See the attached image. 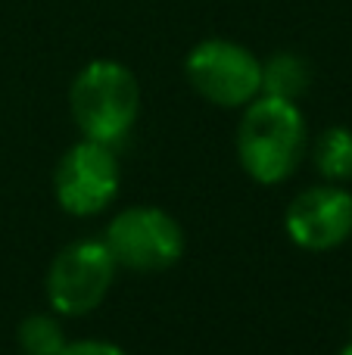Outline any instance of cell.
<instances>
[{
    "label": "cell",
    "instance_id": "obj_1",
    "mask_svg": "<svg viewBox=\"0 0 352 355\" xmlns=\"http://www.w3.org/2000/svg\"><path fill=\"white\" fill-rule=\"evenodd\" d=\"M306 153V119L293 100H249L237 125V156L253 181L281 184L299 168Z\"/></svg>",
    "mask_w": 352,
    "mask_h": 355
},
{
    "label": "cell",
    "instance_id": "obj_2",
    "mask_svg": "<svg viewBox=\"0 0 352 355\" xmlns=\"http://www.w3.org/2000/svg\"><path fill=\"white\" fill-rule=\"evenodd\" d=\"M69 106L87 141L112 147L131 131L141 110L137 78L116 60H94L75 75Z\"/></svg>",
    "mask_w": 352,
    "mask_h": 355
},
{
    "label": "cell",
    "instance_id": "obj_3",
    "mask_svg": "<svg viewBox=\"0 0 352 355\" xmlns=\"http://www.w3.org/2000/svg\"><path fill=\"white\" fill-rule=\"evenodd\" d=\"M103 243L109 246L116 265L141 275L166 271L184 256L181 225L156 206H131L118 212L106 227Z\"/></svg>",
    "mask_w": 352,
    "mask_h": 355
},
{
    "label": "cell",
    "instance_id": "obj_4",
    "mask_svg": "<svg viewBox=\"0 0 352 355\" xmlns=\"http://www.w3.org/2000/svg\"><path fill=\"white\" fill-rule=\"evenodd\" d=\"M184 72L200 97L225 110L247 106L262 94V62L247 47L222 37L197 44L184 62Z\"/></svg>",
    "mask_w": 352,
    "mask_h": 355
},
{
    "label": "cell",
    "instance_id": "obj_5",
    "mask_svg": "<svg viewBox=\"0 0 352 355\" xmlns=\"http://www.w3.org/2000/svg\"><path fill=\"white\" fill-rule=\"evenodd\" d=\"M116 259L103 240L72 243L50 262L47 302L60 315H87L106 300L116 277Z\"/></svg>",
    "mask_w": 352,
    "mask_h": 355
},
{
    "label": "cell",
    "instance_id": "obj_6",
    "mask_svg": "<svg viewBox=\"0 0 352 355\" xmlns=\"http://www.w3.org/2000/svg\"><path fill=\"white\" fill-rule=\"evenodd\" d=\"M53 190L69 215H97L118 193V162L112 147L97 141H81L60 159L53 175Z\"/></svg>",
    "mask_w": 352,
    "mask_h": 355
},
{
    "label": "cell",
    "instance_id": "obj_7",
    "mask_svg": "<svg viewBox=\"0 0 352 355\" xmlns=\"http://www.w3.org/2000/svg\"><path fill=\"white\" fill-rule=\"evenodd\" d=\"M287 237L309 252L346 243L352 234V193L343 187H309L293 196L284 215Z\"/></svg>",
    "mask_w": 352,
    "mask_h": 355
},
{
    "label": "cell",
    "instance_id": "obj_8",
    "mask_svg": "<svg viewBox=\"0 0 352 355\" xmlns=\"http://www.w3.org/2000/svg\"><path fill=\"white\" fill-rule=\"evenodd\" d=\"M309 62L297 53H274L262 66V94L265 97H281L297 103L309 91Z\"/></svg>",
    "mask_w": 352,
    "mask_h": 355
},
{
    "label": "cell",
    "instance_id": "obj_9",
    "mask_svg": "<svg viewBox=\"0 0 352 355\" xmlns=\"http://www.w3.org/2000/svg\"><path fill=\"white\" fill-rule=\"evenodd\" d=\"M315 168L328 181H352V128H328L315 144Z\"/></svg>",
    "mask_w": 352,
    "mask_h": 355
},
{
    "label": "cell",
    "instance_id": "obj_10",
    "mask_svg": "<svg viewBox=\"0 0 352 355\" xmlns=\"http://www.w3.org/2000/svg\"><path fill=\"white\" fill-rule=\"evenodd\" d=\"M16 343L22 355H60L66 346V334L53 315H28L19 321Z\"/></svg>",
    "mask_w": 352,
    "mask_h": 355
},
{
    "label": "cell",
    "instance_id": "obj_11",
    "mask_svg": "<svg viewBox=\"0 0 352 355\" xmlns=\"http://www.w3.org/2000/svg\"><path fill=\"white\" fill-rule=\"evenodd\" d=\"M60 355H128L116 343H103V340H78V343H66Z\"/></svg>",
    "mask_w": 352,
    "mask_h": 355
},
{
    "label": "cell",
    "instance_id": "obj_12",
    "mask_svg": "<svg viewBox=\"0 0 352 355\" xmlns=\"http://www.w3.org/2000/svg\"><path fill=\"white\" fill-rule=\"evenodd\" d=\"M340 355H352V343H349V346H346V349H343Z\"/></svg>",
    "mask_w": 352,
    "mask_h": 355
}]
</instances>
